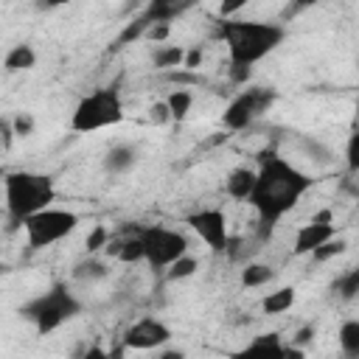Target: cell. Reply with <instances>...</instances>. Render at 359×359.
Masks as SVG:
<instances>
[{"mask_svg":"<svg viewBox=\"0 0 359 359\" xmlns=\"http://www.w3.org/2000/svg\"><path fill=\"white\" fill-rule=\"evenodd\" d=\"M314 185L309 174L278 157L272 149H264L258 154V180L255 191L247 199L258 213V238H269L272 227L280 222L283 213H289L300 196Z\"/></svg>","mask_w":359,"mask_h":359,"instance_id":"obj_1","label":"cell"},{"mask_svg":"<svg viewBox=\"0 0 359 359\" xmlns=\"http://www.w3.org/2000/svg\"><path fill=\"white\" fill-rule=\"evenodd\" d=\"M219 36L227 45L230 65L252 67L258 59L272 53L283 36L286 28L280 22H258V20H224L219 22Z\"/></svg>","mask_w":359,"mask_h":359,"instance_id":"obj_2","label":"cell"},{"mask_svg":"<svg viewBox=\"0 0 359 359\" xmlns=\"http://www.w3.org/2000/svg\"><path fill=\"white\" fill-rule=\"evenodd\" d=\"M6 208H8V230L22 227V222L39 210H48V205L56 196L53 180L48 174L34 171H8L6 174Z\"/></svg>","mask_w":359,"mask_h":359,"instance_id":"obj_3","label":"cell"},{"mask_svg":"<svg viewBox=\"0 0 359 359\" xmlns=\"http://www.w3.org/2000/svg\"><path fill=\"white\" fill-rule=\"evenodd\" d=\"M20 314H22V320H31L39 334H50L65 320H73L76 314H81V303L73 297L67 283H53L45 294L28 300L20 309Z\"/></svg>","mask_w":359,"mask_h":359,"instance_id":"obj_4","label":"cell"},{"mask_svg":"<svg viewBox=\"0 0 359 359\" xmlns=\"http://www.w3.org/2000/svg\"><path fill=\"white\" fill-rule=\"evenodd\" d=\"M123 118V101L115 87H101L90 95H84L70 118L73 132H95L112 123H121Z\"/></svg>","mask_w":359,"mask_h":359,"instance_id":"obj_5","label":"cell"},{"mask_svg":"<svg viewBox=\"0 0 359 359\" xmlns=\"http://www.w3.org/2000/svg\"><path fill=\"white\" fill-rule=\"evenodd\" d=\"M76 224H79V216L73 210L48 208V210H39V213L28 216L22 222V230H25V238H28L31 250H45V247L62 241L67 233H73Z\"/></svg>","mask_w":359,"mask_h":359,"instance_id":"obj_6","label":"cell"},{"mask_svg":"<svg viewBox=\"0 0 359 359\" xmlns=\"http://www.w3.org/2000/svg\"><path fill=\"white\" fill-rule=\"evenodd\" d=\"M146 250V264L151 269H168L174 261L188 255V238L168 227H135L132 230Z\"/></svg>","mask_w":359,"mask_h":359,"instance_id":"obj_7","label":"cell"},{"mask_svg":"<svg viewBox=\"0 0 359 359\" xmlns=\"http://www.w3.org/2000/svg\"><path fill=\"white\" fill-rule=\"evenodd\" d=\"M278 93L272 87H247L241 90L238 95L230 98V104L224 107V115H222V123L227 132H241L252 123V118L264 115L272 104H275Z\"/></svg>","mask_w":359,"mask_h":359,"instance_id":"obj_8","label":"cell"},{"mask_svg":"<svg viewBox=\"0 0 359 359\" xmlns=\"http://www.w3.org/2000/svg\"><path fill=\"white\" fill-rule=\"evenodd\" d=\"M171 339V328L154 317H140L123 331V345L126 351H151L157 345H165Z\"/></svg>","mask_w":359,"mask_h":359,"instance_id":"obj_9","label":"cell"},{"mask_svg":"<svg viewBox=\"0 0 359 359\" xmlns=\"http://www.w3.org/2000/svg\"><path fill=\"white\" fill-rule=\"evenodd\" d=\"M185 224L194 227V233L213 250V252H222L227 250V222H224V213L222 210H199V213H191L185 219Z\"/></svg>","mask_w":359,"mask_h":359,"instance_id":"obj_10","label":"cell"},{"mask_svg":"<svg viewBox=\"0 0 359 359\" xmlns=\"http://www.w3.org/2000/svg\"><path fill=\"white\" fill-rule=\"evenodd\" d=\"M230 359H286V345L278 334H261L247 348L230 353Z\"/></svg>","mask_w":359,"mask_h":359,"instance_id":"obj_11","label":"cell"},{"mask_svg":"<svg viewBox=\"0 0 359 359\" xmlns=\"http://www.w3.org/2000/svg\"><path fill=\"white\" fill-rule=\"evenodd\" d=\"M334 238V224H303L300 230H297V236H294V247H292V252L294 255H311L317 247H323L325 241H331Z\"/></svg>","mask_w":359,"mask_h":359,"instance_id":"obj_12","label":"cell"},{"mask_svg":"<svg viewBox=\"0 0 359 359\" xmlns=\"http://www.w3.org/2000/svg\"><path fill=\"white\" fill-rule=\"evenodd\" d=\"M255 180H258V171L255 168H247V165L233 168L227 174V180H224V191L233 199H250L252 191H255Z\"/></svg>","mask_w":359,"mask_h":359,"instance_id":"obj_13","label":"cell"},{"mask_svg":"<svg viewBox=\"0 0 359 359\" xmlns=\"http://www.w3.org/2000/svg\"><path fill=\"white\" fill-rule=\"evenodd\" d=\"M149 28H151V20H149V17H146V11L140 8V14H137V17H132V20H129V22L121 28V34L112 39L109 53H115V50H121V48H126V45H132V42L143 39Z\"/></svg>","mask_w":359,"mask_h":359,"instance_id":"obj_14","label":"cell"},{"mask_svg":"<svg viewBox=\"0 0 359 359\" xmlns=\"http://www.w3.org/2000/svg\"><path fill=\"white\" fill-rule=\"evenodd\" d=\"M137 163V149L129 143H115L107 154H104V168L109 174H126L132 165Z\"/></svg>","mask_w":359,"mask_h":359,"instance_id":"obj_15","label":"cell"},{"mask_svg":"<svg viewBox=\"0 0 359 359\" xmlns=\"http://www.w3.org/2000/svg\"><path fill=\"white\" fill-rule=\"evenodd\" d=\"M194 3H171V0H151V3H146L143 6V11H146V17L151 20V25H157V22H171L174 17H180L182 11H188Z\"/></svg>","mask_w":359,"mask_h":359,"instance_id":"obj_16","label":"cell"},{"mask_svg":"<svg viewBox=\"0 0 359 359\" xmlns=\"http://www.w3.org/2000/svg\"><path fill=\"white\" fill-rule=\"evenodd\" d=\"M36 65V53H34V48L31 45H14L8 53H6V59H3V67L8 70V73H20V70H31Z\"/></svg>","mask_w":359,"mask_h":359,"instance_id":"obj_17","label":"cell"},{"mask_svg":"<svg viewBox=\"0 0 359 359\" xmlns=\"http://www.w3.org/2000/svg\"><path fill=\"white\" fill-rule=\"evenodd\" d=\"M182 62H185V48L180 45H163L151 53V65L160 70H177L182 67Z\"/></svg>","mask_w":359,"mask_h":359,"instance_id":"obj_18","label":"cell"},{"mask_svg":"<svg viewBox=\"0 0 359 359\" xmlns=\"http://www.w3.org/2000/svg\"><path fill=\"white\" fill-rule=\"evenodd\" d=\"M292 303H294V289H292V286H280V289H275V292H269V294L264 297L261 309H264L266 314H283V311L292 309Z\"/></svg>","mask_w":359,"mask_h":359,"instance_id":"obj_19","label":"cell"},{"mask_svg":"<svg viewBox=\"0 0 359 359\" xmlns=\"http://www.w3.org/2000/svg\"><path fill=\"white\" fill-rule=\"evenodd\" d=\"M272 278H275V269L266 266V264H247V266L241 269V286H247V289L264 286V283H269Z\"/></svg>","mask_w":359,"mask_h":359,"instance_id":"obj_20","label":"cell"},{"mask_svg":"<svg viewBox=\"0 0 359 359\" xmlns=\"http://www.w3.org/2000/svg\"><path fill=\"white\" fill-rule=\"evenodd\" d=\"M109 275V269H107V264L104 261H95V258H87V261H79L76 264V269H73V278L76 280H101V278H107Z\"/></svg>","mask_w":359,"mask_h":359,"instance_id":"obj_21","label":"cell"},{"mask_svg":"<svg viewBox=\"0 0 359 359\" xmlns=\"http://www.w3.org/2000/svg\"><path fill=\"white\" fill-rule=\"evenodd\" d=\"M339 348H342L348 356L359 359V320L342 323V328H339Z\"/></svg>","mask_w":359,"mask_h":359,"instance_id":"obj_22","label":"cell"},{"mask_svg":"<svg viewBox=\"0 0 359 359\" xmlns=\"http://www.w3.org/2000/svg\"><path fill=\"white\" fill-rule=\"evenodd\" d=\"M168 109H171V118L174 121H182L188 112H191V104H194V95L191 90H171L168 98H165Z\"/></svg>","mask_w":359,"mask_h":359,"instance_id":"obj_23","label":"cell"},{"mask_svg":"<svg viewBox=\"0 0 359 359\" xmlns=\"http://www.w3.org/2000/svg\"><path fill=\"white\" fill-rule=\"evenodd\" d=\"M143 258H146V250H143V241H140L135 233L121 241V252H118V261H121V264H137V261H143Z\"/></svg>","mask_w":359,"mask_h":359,"instance_id":"obj_24","label":"cell"},{"mask_svg":"<svg viewBox=\"0 0 359 359\" xmlns=\"http://www.w3.org/2000/svg\"><path fill=\"white\" fill-rule=\"evenodd\" d=\"M196 269H199V261H196L194 255H182L180 261H174V264L168 266L165 280H185V278L196 275Z\"/></svg>","mask_w":359,"mask_h":359,"instance_id":"obj_25","label":"cell"},{"mask_svg":"<svg viewBox=\"0 0 359 359\" xmlns=\"http://www.w3.org/2000/svg\"><path fill=\"white\" fill-rule=\"evenodd\" d=\"M334 292H337L342 300L359 297V269H351V272H345L342 278H337V280H334Z\"/></svg>","mask_w":359,"mask_h":359,"instance_id":"obj_26","label":"cell"},{"mask_svg":"<svg viewBox=\"0 0 359 359\" xmlns=\"http://www.w3.org/2000/svg\"><path fill=\"white\" fill-rule=\"evenodd\" d=\"M300 149L314 160V163H320V165H328L331 163V149L328 146H323L317 137H300Z\"/></svg>","mask_w":359,"mask_h":359,"instance_id":"obj_27","label":"cell"},{"mask_svg":"<svg viewBox=\"0 0 359 359\" xmlns=\"http://www.w3.org/2000/svg\"><path fill=\"white\" fill-rule=\"evenodd\" d=\"M163 79L171 81V84H177V90H185V87H191V84H202V76H199V73H191V70H185V67L165 70Z\"/></svg>","mask_w":359,"mask_h":359,"instance_id":"obj_28","label":"cell"},{"mask_svg":"<svg viewBox=\"0 0 359 359\" xmlns=\"http://www.w3.org/2000/svg\"><path fill=\"white\" fill-rule=\"evenodd\" d=\"M348 250V241H342V238H331V241H325L323 247H317L314 252H311V258L317 261V264H323V261H328V258H334V255H342Z\"/></svg>","mask_w":359,"mask_h":359,"instance_id":"obj_29","label":"cell"},{"mask_svg":"<svg viewBox=\"0 0 359 359\" xmlns=\"http://www.w3.org/2000/svg\"><path fill=\"white\" fill-rule=\"evenodd\" d=\"M345 165H348L351 174L359 171V129H353L351 137H348V146H345Z\"/></svg>","mask_w":359,"mask_h":359,"instance_id":"obj_30","label":"cell"},{"mask_svg":"<svg viewBox=\"0 0 359 359\" xmlns=\"http://www.w3.org/2000/svg\"><path fill=\"white\" fill-rule=\"evenodd\" d=\"M107 244H109V230H107L104 224H95V227L90 230V236H87V241H84L87 252H98V250L107 247Z\"/></svg>","mask_w":359,"mask_h":359,"instance_id":"obj_31","label":"cell"},{"mask_svg":"<svg viewBox=\"0 0 359 359\" xmlns=\"http://www.w3.org/2000/svg\"><path fill=\"white\" fill-rule=\"evenodd\" d=\"M11 126H14V135H17V137H28V135L34 132V118H31L28 112H17V115L11 118Z\"/></svg>","mask_w":359,"mask_h":359,"instance_id":"obj_32","label":"cell"},{"mask_svg":"<svg viewBox=\"0 0 359 359\" xmlns=\"http://www.w3.org/2000/svg\"><path fill=\"white\" fill-rule=\"evenodd\" d=\"M149 118H151L157 126H165L168 121H174V118H171V109H168V104H165V101H157V104L149 109Z\"/></svg>","mask_w":359,"mask_h":359,"instance_id":"obj_33","label":"cell"},{"mask_svg":"<svg viewBox=\"0 0 359 359\" xmlns=\"http://www.w3.org/2000/svg\"><path fill=\"white\" fill-rule=\"evenodd\" d=\"M227 76H230V84H247L250 76H252V67H244V65H230L227 67Z\"/></svg>","mask_w":359,"mask_h":359,"instance_id":"obj_34","label":"cell"},{"mask_svg":"<svg viewBox=\"0 0 359 359\" xmlns=\"http://www.w3.org/2000/svg\"><path fill=\"white\" fill-rule=\"evenodd\" d=\"M202 56H205V53H202V45L188 48V50H185V62H182V67L191 70V73H196V67L202 65Z\"/></svg>","mask_w":359,"mask_h":359,"instance_id":"obj_35","label":"cell"},{"mask_svg":"<svg viewBox=\"0 0 359 359\" xmlns=\"http://www.w3.org/2000/svg\"><path fill=\"white\" fill-rule=\"evenodd\" d=\"M168 34H171V22H157V25H151V28L146 31V39H151V42H165Z\"/></svg>","mask_w":359,"mask_h":359,"instance_id":"obj_36","label":"cell"},{"mask_svg":"<svg viewBox=\"0 0 359 359\" xmlns=\"http://www.w3.org/2000/svg\"><path fill=\"white\" fill-rule=\"evenodd\" d=\"M314 339V325H303L294 337H292V348H306Z\"/></svg>","mask_w":359,"mask_h":359,"instance_id":"obj_37","label":"cell"},{"mask_svg":"<svg viewBox=\"0 0 359 359\" xmlns=\"http://www.w3.org/2000/svg\"><path fill=\"white\" fill-rule=\"evenodd\" d=\"M309 8V3H289V6H283V11H280V22H289V20H294L300 11H306Z\"/></svg>","mask_w":359,"mask_h":359,"instance_id":"obj_38","label":"cell"},{"mask_svg":"<svg viewBox=\"0 0 359 359\" xmlns=\"http://www.w3.org/2000/svg\"><path fill=\"white\" fill-rule=\"evenodd\" d=\"M0 135H3V149H11V140H14L11 118H3V121H0Z\"/></svg>","mask_w":359,"mask_h":359,"instance_id":"obj_39","label":"cell"},{"mask_svg":"<svg viewBox=\"0 0 359 359\" xmlns=\"http://www.w3.org/2000/svg\"><path fill=\"white\" fill-rule=\"evenodd\" d=\"M244 6H247L244 0H236V3H222V6H219V14H222V17L227 20L230 14H236V11H241Z\"/></svg>","mask_w":359,"mask_h":359,"instance_id":"obj_40","label":"cell"},{"mask_svg":"<svg viewBox=\"0 0 359 359\" xmlns=\"http://www.w3.org/2000/svg\"><path fill=\"white\" fill-rule=\"evenodd\" d=\"M331 222H334V210L331 208H323V210H317L311 216V224H331Z\"/></svg>","mask_w":359,"mask_h":359,"instance_id":"obj_41","label":"cell"},{"mask_svg":"<svg viewBox=\"0 0 359 359\" xmlns=\"http://www.w3.org/2000/svg\"><path fill=\"white\" fill-rule=\"evenodd\" d=\"M227 137H230L227 132H213V135H210V137H208V140H205L202 146H205V149H213V146H222V143H224Z\"/></svg>","mask_w":359,"mask_h":359,"instance_id":"obj_42","label":"cell"},{"mask_svg":"<svg viewBox=\"0 0 359 359\" xmlns=\"http://www.w3.org/2000/svg\"><path fill=\"white\" fill-rule=\"evenodd\" d=\"M84 359H109V351H104L101 345H90L87 353H84Z\"/></svg>","mask_w":359,"mask_h":359,"instance_id":"obj_43","label":"cell"},{"mask_svg":"<svg viewBox=\"0 0 359 359\" xmlns=\"http://www.w3.org/2000/svg\"><path fill=\"white\" fill-rule=\"evenodd\" d=\"M157 359H185V353H182V351H177V348H168V351H163Z\"/></svg>","mask_w":359,"mask_h":359,"instance_id":"obj_44","label":"cell"},{"mask_svg":"<svg viewBox=\"0 0 359 359\" xmlns=\"http://www.w3.org/2000/svg\"><path fill=\"white\" fill-rule=\"evenodd\" d=\"M286 359H306V353H303V348H286Z\"/></svg>","mask_w":359,"mask_h":359,"instance_id":"obj_45","label":"cell"},{"mask_svg":"<svg viewBox=\"0 0 359 359\" xmlns=\"http://www.w3.org/2000/svg\"><path fill=\"white\" fill-rule=\"evenodd\" d=\"M123 353H126V345L121 342V345H115V348L109 351V359H123Z\"/></svg>","mask_w":359,"mask_h":359,"instance_id":"obj_46","label":"cell"},{"mask_svg":"<svg viewBox=\"0 0 359 359\" xmlns=\"http://www.w3.org/2000/svg\"><path fill=\"white\" fill-rule=\"evenodd\" d=\"M353 121H356V126H353V129H359V101H356V115H353Z\"/></svg>","mask_w":359,"mask_h":359,"instance_id":"obj_47","label":"cell"}]
</instances>
